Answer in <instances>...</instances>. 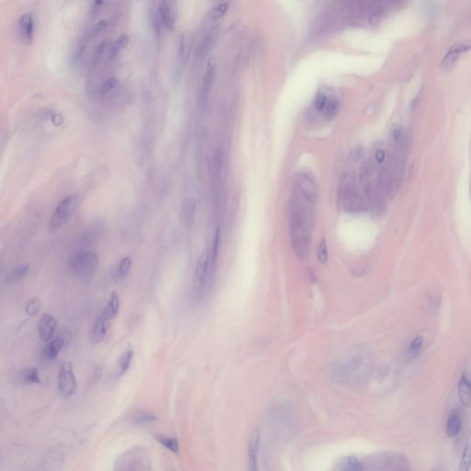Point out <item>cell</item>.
Returning a JSON list of instances; mask_svg holds the SVG:
<instances>
[{"label": "cell", "instance_id": "obj_1", "mask_svg": "<svg viewBox=\"0 0 471 471\" xmlns=\"http://www.w3.org/2000/svg\"><path fill=\"white\" fill-rule=\"evenodd\" d=\"M316 204L317 202L293 190L289 206L291 245L296 256L301 260L308 253Z\"/></svg>", "mask_w": 471, "mask_h": 471}, {"label": "cell", "instance_id": "obj_2", "mask_svg": "<svg viewBox=\"0 0 471 471\" xmlns=\"http://www.w3.org/2000/svg\"><path fill=\"white\" fill-rule=\"evenodd\" d=\"M100 260L97 254L91 250L82 249L73 254L70 259V269L73 274L79 280H90L97 271Z\"/></svg>", "mask_w": 471, "mask_h": 471}, {"label": "cell", "instance_id": "obj_3", "mask_svg": "<svg viewBox=\"0 0 471 471\" xmlns=\"http://www.w3.org/2000/svg\"><path fill=\"white\" fill-rule=\"evenodd\" d=\"M80 204V195L78 193L69 194L61 201L49 221V230L55 232L69 221Z\"/></svg>", "mask_w": 471, "mask_h": 471}, {"label": "cell", "instance_id": "obj_4", "mask_svg": "<svg viewBox=\"0 0 471 471\" xmlns=\"http://www.w3.org/2000/svg\"><path fill=\"white\" fill-rule=\"evenodd\" d=\"M365 464L370 470L378 471H407L409 462L404 456L399 454L381 453L366 459ZM364 465V464H363Z\"/></svg>", "mask_w": 471, "mask_h": 471}, {"label": "cell", "instance_id": "obj_5", "mask_svg": "<svg viewBox=\"0 0 471 471\" xmlns=\"http://www.w3.org/2000/svg\"><path fill=\"white\" fill-rule=\"evenodd\" d=\"M58 389L65 399L72 397L78 389V383L70 362H64L58 374Z\"/></svg>", "mask_w": 471, "mask_h": 471}, {"label": "cell", "instance_id": "obj_6", "mask_svg": "<svg viewBox=\"0 0 471 471\" xmlns=\"http://www.w3.org/2000/svg\"><path fill=\"white\" fill-rule=\"evenodd\" d=\"M293 190H296V192H298L308 199L312 200L314 202L318 201V186L314 179L306 172H300L296 174L294 179Z\"/></svg>", "mask_w": 471, "mask_h": 471}, {"label": "cell", "instance_id": "obj_7", "mask_svg": "<svg viewBox=\"0 0 471 471\" xmlns=\"http://www.w3.org/2000/svg\"><path fill=\"white\" fill-rule=\"evenodd\" d=\"M342 203L345 211L360 212L365 209L361 195L352 183H347L343 188Z\"/></svg>", "mask_w": 471, "mask_h": 471}, {"label": "cell", "instance_id": "obj_8", "mask_svg": "<svg viewBox=\"0 0 471 471\" xmlns=\"http://www.w3.org/2000/svg\"><path fill=\"white\" fill-rule=\"evenodd\" d=\"M470 48H471V45L469 41H463V42L454 44L442 61L441 66H440L442 71L449 72L451 69H453L457 61L459 59V55L462 53H467L468 51H470Z\"/></svg>", "mask_w": 471, "mask_h": 471}, {"label": "cell", "instance_id": "obj_9", "mask_svg": "<svg viewBox=\"0 0 471 471\" xmlns=\"http://www.w3.org/2000/svg\"><path fill=\"white\" fill-rule=\"evenodd\" d=\"M217 59L216 57H210L206 64V71L203 78V84L201 89V103L205 105L206 103L209 93L211 91L212 86L215 80L216 73H217Z\"/></svg>", "mask_w": 471, "mask_h": 471}, {"label": "cell", "instance_id": "obj_10", "mask_svg": "<svg viewBox=\"0 0 471 471\" xmlns=\"http://www.w3.org/2000/svg\"><path fill=\"white\" fill-rule=\"evenodd\" d=\"M18 35L21 42L30 43L34 38L35 33V21L32 14L26 13L18 19L17 25Z\"/></svg>", "mask_w": 471, "mask_h": 471}, {"label": "cell", "instance_id": "obj_11", "mask_svg": "<svg viewBox=\"0 0 471 471\" xmlns=\"http://www.w3.org/2000/svg\"><path fill=\"white\" fill-rule=\"evenodd\" d=\"M260 444V432L258 429H254L248 440V468L250 471H258V455Z\"/></svg>", "mask_w": 471, "mask_h": 471}, {"label": "cell", "instance_id": "obj_12", "mask_svg": "<svg viewBox=\"0 0 471 471\" xmlns=\"http://www.w3.org/2000/svg\"><path fill=\"white\" fill-rule=\"evenodd\" d=\"M210 272V252L209 250H205L201 254L196 271H195V282L198 287H202L206 283V278Z\"/></svg>", "mask_w": 471, "mask_h": 471}, {"label": "cell", "instance_id": "obj_13", "mask_svg": "<svg viewBox=\"0 0 471 471\" xmlns=\"http://www.w3.org/2000/svg\"><path fill=\"white\" fill-rule=\"evenodd\" d=\"M57 327V320L50 314L42 315L39 321V335L43 342H49Z\"/></svg>", "mask_w": 471, "mask_h": 471}, {"label": "cell", "instance_id": "obj_14", "mask_svg": "<svg viewBox=\"0 0 471 471\" xmlns=\"http://www.w3.org/2000/svg\"><path fill=\"white\" fill-rule=\"evenodd\" d=\"M145 456L142 452L139 451H128L126 456L121 457V461L116 463V465L120 466V468L116 470H132V466L134 465V471L139 470L137 465H142L145 463Z\"/></svg>", "mask_w": 471, "mask_h": 471}, {"label": "cell", "instance_id": "obj_15", "mask_svg": "<svg viewBox=\"0 0 471 471\" xmlns=\"http://www.w3.org/2000/svg\"><path fill=\"white\" fill-rule=\"evenodd\" d=\"M109 323V320L104 318L103 315H99L91 331V338L93 344L98 345L103 342L108 332Z\"/></svg>", "mask_w": 471, "mask_h": 471}, {"label": "cell", "instance_id": "obj_16", "mask_svg": "<svg viewBox=\"0 0 471 471\" xmlns=\"http://www.w3.org/2000/svg\"><path fill=\"white\" fill-rule=\"evenodd\" d=\"M196 201L193 197H187L182 202L181 205V217L182 221L187 226H192L194 224L195 214H196Z\"/></svg>", "mask_w": 471, "mask_h": 471}, {"label": "cell", "instance_id": "obj_17", "mask_svg": "<svg viewBox=\"0 0 471 471\" xmlns=\"http://www.w3.org/2000/svg\"><path fill=\"white\" fill-rule=\"evenodd\" d=\"M335 470L340 471H363L364 465L355 457H345L339 459L335 464Z\"/></svg>", "mask_w": 471, "mask_h": 471}, {"label": "cell", "instance_id": "obj_18", "mask_svg": "<svg viewBox=\"0 0 471 471\" xmlns=\"http://www.w3.org/2000/svg\"><path fill=\"white\" fill-rule=\"evenodd\" d=\"M223 167V153L217 150L213 157L212 163V182L214 189H218L221 181V172Z\"/></svg>", "mask_w": 471, "mask_h": 471}, {"label": "cell", "instance_id": "obj_19", "mask_svg": "<svg viewBox=\"0 0 471 471\" xmlns=\"http://www.w3.org/2000/svg\"><path fill=\"white\" fill-rule=\"evenodd\" d=\"M66 345V337H57L49 342L43 349V355L47 360H55L59 355L61 350Z\"/></svg>", "mask_w": 471, "mask_h": 471}, {"label": "cell", "instance_id": "obj_20", "mask_svg": "<svg viewBox=\"0 0 471 471\" xmlns=\"http://www.w3.org/2000/svg\"><path fill=\"white\" fill-rule=\"evenodd\" d=\"M159 16L164 26L169 30H174L175 19L167 0H162L159 5Z\"/></svg>", "mask_w": 471, "mask_h": 471}, {"label": "cell", "instance_id": "obj_21", "mask_svg": "<svg viewBox=\"0 0 471 471\" xmlns=\"http://www.w3.org/2000/svg\"><path fill=\"white\" fill-rule=\"evenodd\" d=\"M119 308H120V298H119V296L114 292L110 298L109 302L107 303V305L104 307L101 314L111 321L115 319L116 315L118 314Z\"/></svg>", "mask_w": 471, "mask_h": 471}, {"label": "cell", "instance_id": "obj_22", "mask_svg": "<svg viewBox=\"0 0 471 471\" xmlns=\"http://www.w3.org/2000/svg\"><path fill=\"white\" fill-rule=\"evenodd\" d=\"M461 429V414L459 411L454 410L449 414L447 423V434L448 437H454L459 435Z\"/></svg>", "mask_w": 471, "mask_h": 471}, {"label": "cell", "instance_id": "obj_23", "mask_svg": "<svg viewBox=\"0 0 471 471\" xmlns=\"http://www.w3.org/2000/svg\"><path fill=\"white\" fill-rule=\"evenodd\" d=\"M220 238H221V230L220 228H218L216 230L211 253H210V273L212 274H214L217 270L219 251H220V241H221Z\"/></svg>", "mask_w": 471, "mask_h": 471}, {"label": "cell", "instance_id": "obj_24", "mask_svg": "<svg viewBox=\"0 0 471 471\" xmlns=\"http://www.w3.org/2000/svg\"><path fill=\"white\" fill-rule=\"evenodd\" d=\"M459 399L461 400V403L466 407H470V405H471V383H470L469 377L466 374H463L461 379L459 381Z\"/></svg>", "mask_w": 471, "mask_h": 471}, {"label": "cell", "instance_id": "obj_25", "mask_svg": "<svg viewBox=\"0 0 471 471\" xmlns=\"http://www.w3.org/2000/svg\"><path fill=\"white\" fill-rule=\"evenodd\" d=\"M133 350L131 349V348H128L126 351L123 352V353L121 354L120 359H119V362H118V366H117V372H116V375L118 377H121L123 374H125L127 372V370L130 367L131 365V362H132V360H133Z\"/></svg>", "mask_w": 471, "mask_h": 471}, {"label": "cell", "instance_id": "obj_26", "mask_svg": "<svg viewBox=\"0 0 471 471\" xmlns=\"http://www.w3.org/2000/svg\"><path fill=\"white\" fill-rule=\"evenodd\" d=\"M20 379L24 384H41L39 370L36 367H27L20 374Z\"/></svg>", "mask_w": 471, "mask_h": 471}, {"label": "cell", "instance_id": "obj_27", "mask_svg": "<svg viewBox=\"0 0 471 471\" xmlns=\"http://www.w3.org/2000/svg\"><path fill=\"white\" fill-rule=\"evenodd\" d=\"M132 267V260L130 257H125L120 261L119 265L116 268L115 273H114V279L118 281V280H122L126 277L128 273L131 270Z\"/></svg>", "mask_w": 471, "mask_h": 471}, {"label": "cell", "instance_id": "obj_28", "mask_svg": "<svg viewBox=\"0 0 471 471\" xmlns=\"http://www.w3.org/2000/svg\"><path fill=\"white\" fill-rule=\"evenodd\" d=\"M30 271V268L28 265H20L14 269L10 274L6 278V283L7 284H15L24 279Z\"/></svg>", "mask_w": 471, "mask_h": 471}, {"label": "cell", "instance_id": "obj_29", "mask_svg": "<svg viewBox=\"0 0 471 471\" xmlns=\"http://www.w3.org/2000/svg\"><path fill=\"white\" fill-rule=\"evenodd\" d=\"M339 112V103L336 99H328L325 107L322 110V114L326 117L328 120H333L334 119Z\"/></svg>", "mask_w": 471, "mask_h": 471}, {"label": "cell", "instance_id": "obj_30", "mask_svg": "<svg viewBox=\"0 0 471 471\" xmlns=\"http://www.w3.org/2000/svg\"><path fill=\"white\" fill-rule=\"evenodd\" d=\"M157 440L159 444L168 448L172 453L178 454L180 452V445L176 438L168 436H157Z\"/></svg>", "mask_w": 471, "mask_h": 471}, {"label": "cell", "instance_id": "obj_31", "mask_svg": "<svg viewBox=\"0 0 471 471\" xmlns=\"http://www.w3.org/2000/svg\"><path fill=\"white\" fill-rule=\"evenodd\" d=\"M129 43V37L126 34H121L117 39V41L109 47V54L112 57L117 55L121 50L125 48Z\"/></svg>", "mask_w": 471, "mask_h": 471}, {"label": "cell", "instance_id": "obj_32", "mask_svg": "<svg viewBox=\"0 0 471 471\" xmlns=\"http://www.w3.org/2000/svg\"><path fill=\"white\" fill-rule=\"evenodd\" d=\"M423 344V338L422 336H418L411 342L410 349H409V355H410L411 360L415 359L419 355L420 352L422 350Z\"/></svg>", "mask_w": 471, "mask_h": 471}, {"label": "cell", "instance_id": "obj_33", "mask_svg": "<svg viewBox=\"0 0 471 471\" xmlns=\"http://www.w3.org/2000/svg\"><path fill=\"white\" fill-rule=\"evenodd\" d=\"M229 8H230V3L229 2L220 3L212 11L211 17L213 20H218V19L223 18L224 16L228 12Z\"/></svg>", "mask_w": 471, "mask_h": 471}, {"label": "cell", "instance_id": "obj_34", "mask_svg": "<svg viewBox=\"0 0 471 471\" xmlns=\"http://www.w3.org/2000/svg\"><path fill=\"white\" fill-rule=\"evenodd\" d=\"M374 166L371 161H366L362 164V168L360 169V179L361 181H367L371 176L374 174Z\"/></svg>", "mask_w": 471, "mask_h": 471}, {"label": "cell", "instance_id": "obj_35", "mask_svg": "<svg viewBox=\"0 0 471 471\" xmlns=\"http://www.w3.org/2000/svg\"><path fill=\"white\" fill-rule=\"evenodd\" d=\"M391 139L393 145H399L404 144V133L401 127L395 125L391 131Z\"/></svg>", "mask_w": 471, "mask_h": 471}, {"label": "cell", "instance_id": "obj_36", "mask_svg": "<svg viewBox=\"0 0 471 471\" xmlns=\"http://www.w3.org/2000/svg\"><path fill=\"white\" fill-rule=\"evenodd\" d=\"M41 308V301L38 297L31 298L26 306V314L30 317H33L39 312Z\"/></svg>", "mask_w": 471, "mask_h": 471}, {"label": "cell", "instance_id": "obj_37", "mask_svg": "<svg viewBox=\"0 0 471 471\" xmlns=\"http://www.w3.org/2000/svg\"><path fill=\"white\" fill-rule=\"evenodd\" d=\"M157 420V416L152 413H139L133 419V423L135 424H146L156 422Z\"/></svg>", "mask_w": 471, "mask_h": 471}, {"label": "cell", "instance_id": "obj_38", "mask_svg": "<svg viewBox=\"0 0 471 471\" xmlns=\"http://www.w3.org/2000/svg\"><path fill=\"white\" fill-rule=\"evenodd\" d=\"M118 85V79H116L115 77H111L108 79H106L103 84L102 85V88H101V94L102 95H106L107 93H109L113 90H115V88L117 87Z\"/></svg>", "mask_w": 471, "mask_h": 471}, {"label": "cell", "instance_id": "obj_39", "mask_svg": "<svg viewBox=\"0 0 471 471\" xmlns=\"http://www.w3.org/2000/svg\"><path fill=\"white\" fill-rule=\"evenodd\" d=\"M98 239V230L95 229H90V230L85 231L83 236H82V241L85 245H93L95 241Z\"/></svg>", "mask_w": 471, "mask_h": 471}, {"label": "cell", "instance_id": "obj_40", "mask_svg": "<svg viewBox=\"0 0 471 471\" xmlns=\"http://www.w3.org/2000/svg\"><path fill=\"white\" fill-rule=\"evenodd\" d=\"M470 469H471V449H470V446H467L463 453V457H462L460 471H469Z\"/></svg>", "mask_w": 471, "mask_h": 471}, {"label": "cell", "instance_id": "obj_41", "mask_svg": "<svg viewBox=\"0 0 471 471\" xmlns=\"http://www.w3.org/2000/svg\"><path fill=\"white\" fill-rule=\"evenodd\" d=\"M327 102H328V97L325 93L318 94L314 101L315 109L318 112H322V110L326 105Z\"/></svg>", "mask_w": 471, "mask_h": 471}, {"label": "cell", "instance_id": "obj_42", "mask_svg": "<svg viewBox=\"0 0 471 471\" xmlns=\"http://www.w3.org/2000/svg\"><path fill=\"white\" fill-rule=\"evenodd\" d=\"M318 257H319V260L321 263H326L327 260H328V248H327L325 239H322V241L320 243Z\"/></svg>", "mask_w": 471, "mask_h": 471}, {"label": "cell", "instance_id": "obj_43", "mask_svg": "<svg viewBox=\"0 0 471 471\" xmlns=\"http://www.w3.org/2000/svg\"><path fill=\"white\" fill-rule=\"evenodd\" d=\"M108 49H109V42L108 41H103L96 50L95 60H100L103 55H105V53L108 52Z\"/></svg>", "mask_w": 471, "mask_h": 471}, {"label": "cell", "instance_id": "obj_44", "mask_svg": "<svg viewBox=\"0 0 471 471\" xmlns=\"http://www.w3.org/2000/svg\"><path fill=\"white\" fill-rule=\"evenodd\" d=\"M107 26H108V22L106 20L99 21L97 24L95 25L93 27V29L91 30V36H97L98 34H100L103 30L106 29Z\"/></svg>", "mask_w": 471, "mask_h": 471}, {"label": "cell", "instance_id": "obj_45", "mask_svg": "<svg viewBox=\"0 0 471 471\" xmlns=\"http://www.w3.org/2000/svg\"><path fill=\"white\" fill-rule=\"evenodd\" d=\"M103 5V0H95L93 3V6L91 7V14L97 15L100 12L101 8Z\"/></svg>", "mask_w": 471, "mask_h": 471}, {"label": "cell", "instance_id": "obj_46", "mask_svg": "<svg viewBox=\"0 0 471 471\" xmlns=\"http://www.w3.org/2000/svg\"><path fill=\"white\" fill-rule=\"evenodd\" d=\"M374 158H375V160H376L377 163H383V161L385 160V152L383 151V150H381V149L377 150V151L375 152V154H374Z\"/></svg>", "mask_w": 471, "mask_h": 471}, {"label": "cell", "instance_id": "obj_47", "mask_svg": "<svg viewBox=\"0 0 471 471\" xmlns=\"http://www.w3.org/2000/svg\"><path fill=\"white\" fill-rule=\"evenodd\" d=\"M413 102H414V103H416V102H417V99H415V100H414V101H413ZM412 106H413V108H415V104H412Z\"/></svg>", "mask_w": 471, "mask_h": 471}]
</instances>
